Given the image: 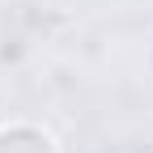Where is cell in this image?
Segmentation results:
<instances>
[{
  "instance_id": "6da1fadb",
  "label": "cell",
  "mask_w": 153,
  "mask_h": 153,
  "mask_svg": "<svg viewBox=\"0 0 153 153\" xmlns=\"http://www.w3.org/2000/svg\"><path fill=\"white\" fill-rule=\"evenodd\" d=\"M0 153H55V140L43 128L13 123V128H0Z\"/></svg>"
}]
</instances>
